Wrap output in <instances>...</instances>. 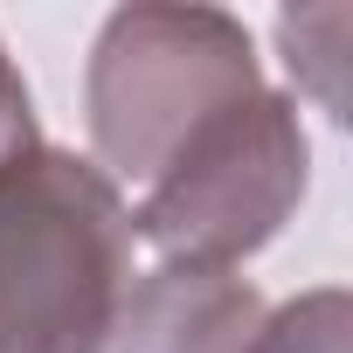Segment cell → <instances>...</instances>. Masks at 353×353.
I'll return each mask as SVG.
<instances>
[{
  "instance_id": "cell-4",
  "label": "cell",
  "mask_w": 353,
  "mask_h": 353,
  "mask_svg": "<svg viewBox=\"0 0 353 353\" xmlns=\"http://www.w3.org/2000/svg\"><path fill=\"white\" fill-rule=\"evenodd\" d=\"M263 298L236 270L159 263L118 305V325L97 353H250L263 325Z\"/></svg>"
},
{
  "instance_id": "cell-7",
  "label": "cell",
  "mask_w": 353,
  "mask_h": 353,
  "mask_svg": "<svg viewBox=\"0 0 353 353\" xmlns=\"http://www.w3.org/2000/svg\"><path fill=\"white\" fill-rule=\"evenodd\" d=\"M21 145H35V104H28V83H21L14 56L0 49V159H14Z\"/></svg>"
},
{
  "instance_id": "cell-1",
  "label": "cell",
  "mask_w": 353,
  "mask_h": 353,
  "mask_svg": "<svg viewBox=\"0 0 353 353\" xmlns=\"http://www.w3.org/2000/svg\"><path fill=\"white\" fill-rule=\"evenodd\" d=\"M132 208L63 145L0 159V353H97L132 291Z\"/></svg>"
},
{
  "instance_id": "cell-2",
  "label": "cell",
  "mask_w": 353,
  "mask_h": 353,
  "mask_svg": "<svg viewBox=\"0 0 353 353\" xmlns=\"http://www.w3.org/2000/svg\"><path fill=\"white\" fill-rule=\"evenodd\" d=\"M256 49L250 28L222 8H118L83 70V111L97 173L152 181L208 118L256 97Z\"/></svg>"
},
{
  "instance_id": "cell-3",
  "label": "cell",
  "mask_w": 353,
  "mask_h": 353,
  "mask_svg": "<svg viewBox=\"0 0 353 353\" xmlns=\"http://www.w3.org/2000/svg\"><path fill=\"white\" fill-rule=\"evenodd\" d=\"M312 181V139L284 90H256L208 118L173 152L132 215V236H145L166 263L236 270L256 256L305 201Z\"/></svg>"
},
{
  "instance_id": "cell-6",
  "label": "cell",
  "mask_w": 353,
  "mask_h": 353,
  "mask_svg": "<svg viewBox=\"0 0 353 353\" xmlns=\"http://www.w3.org/2000/svg\"><path fill=\"white\" fill-rule=\"evenodd\" d=\"M250 353H346V291L325 284V291H305V298L263 312Z\"/></svg>"
},
{
  "instance_id": "cell-5",
  "label": "cell",
  "mask_w": 353,
  "mask_h": 353,
  "mask_svg": "<svg viewBox=\"0 0 353 353\" xmlns=\"http://www.w3.org/2000/svg\"><path fill=\"white\" fill-rule=\"evenodd\" d=\"M346 35H353V8H298L277 14V49L284 70L298 77V90L319 97L325 118H346Z\"/></svg>"
}]
</instances>
